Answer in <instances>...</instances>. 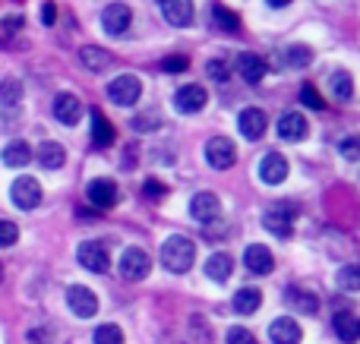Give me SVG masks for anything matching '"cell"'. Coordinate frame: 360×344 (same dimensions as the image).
Returning <instances> with one entry per match:
<instances>
[{
    "label": "cell",
    "instance_id": "1",
    "mask_svg": "<svg viewBox=\"0 0 360 344\" xmlns=\"http://www.w3.org/2000/svg\"><path fill=\"white\" fill-rule=\"evenodd\" d=\"M162 263L168 272H174V275H184V272L193 269V263H196V244H193L190 237H168L162 244Z\"/></svg>",
    "mask_w": 360,
    "mask_h": 344
},
{
    "label": "cell",
    "instance_id": "2",
    "mask_svg": "<svg viewBox=\"0 0 360 344\" xmlns=\"http://www.w3.org/2000/svg\"><path fill=\"white\" fill-rule=\"evenodd\" d=\"M10 199L16 209L32 212V209H38V202H41V183H38L35 177H16L10 187Z\"/></svg>",
    "mask_w": 360,
    "mask_h": 344
},
{
    "label": "cell",
    "instance_id": "3",
    "mask_svg": "<svg viewBox=\"0 0 360 344\" xmlns=\"http://www.w3.org/2000/svg\"><path fill=\"white\" fill-rule=\"evenodd\" d=\"M205 161H209L215 171H228V168H234V161H237V149H234V143H231L228 136H212L209 143H205Z\"/></svg>",
    "mask_w": 360,
    "mask_h": 344
},
{
    "label": "cell",
    "instance_id": "4",
    "mask_svg": "<svg viewBox=\"0 0 360 344\" xmlns=\"http://www.w3.org/2000/svg\"><path fill=\"white\" fill-rule=\"evenodd\" d=\"M108 95H111V101L130 107V105H136L139 95H143V79L133 76V73H124V76H117V79L108 86Z\"/></svg>",
    "mask_w": 360,
    "mask_h": 344
},
{
    "label": "cell",
    "instance_id": "5",
    "mask_svg": "<svg viewBox=\"0 0 360 344\" xmlns=\"http://www.w3.org/2000/svg\"><path fill=\"white\" fill-rule=\"evenodd\" d=\"M149 269H152V259L146 256V250L127 246L124 256H120V275H124L127 282H143V278L149 275Z\"/></svg>",
    "mask_w": 360,
    "mask_h": 344
},
{
    "label": "cell",
    "instance_id": "6",
    "mask_svg": "<svg viewBox=\"0 0 360 344\" xmlns=\"http://www.w3.org/2000/svg\"><path fill=\"white\" fill-rule=\"evenodd\" d=\"M76 256H79V263L86 265L89 272H108V269H111V256H108V246L98 244V240H86V244H79Z\"/></svg>",
    "mask_w": 360,
    "mask_h": 344
},
{
    "label": "cell",
    "instance_id": "7",
    "mask_svg": "<svg viewBox=\"0 0 360 344\" xmlns=\"http://www.w3.org/2000/svg\"><path fill=\"white\" fill-rule=\"evenodd\" d=\"M262 225H266V231L275 234V237H291V231H294V209L291 206H272L266 215H262Z\"/></svg>",
    "mask_w": 360,
    "mask_h": 344
},
{
    "label": "cell",
    "instance_id": "8",
    "mask_svg": "<svg viewBox=\"0 0 360 344\" xmlns=\"http://www.w3.org/2000/svg\"><path fill=\"white\" fill-rule=\"evenodd\" d=\"M307 133H310V124L300 111H285L278 117V136L288 139V143H304Z\"/></svg>",
    "mask_w": 360,
    "mask_h": 344
},
{
    "label": "cell",
    "instance_id": "9",
    "mask_svg": "<svg viewBox=\"0 0 360 344\" xmlns=\"http://www.w3.org/2000/svg\"><path fill=\"white\" fill-rule=\"evenodd\" d=\"M67 303L79 319H89V316L98 313V297H95L89 288H82V284H73V288L67 291Z\"/></svg>",
    "mask_w": 360,
    "mask_h": 344
},
{
    "label": "cell",
    "instance_id": "10",
    "mask_svg": "<svg viewBox=\"0 0 360 344\" xmlns=\"http://www.w3.org/2000/svg\"><path fill=\"white\" fill-rule=\"evenodd\" d=\"M259 177H262V183H269V187H278V183H285V177H288V158L281 155V152H269V155H262Z\"/></svg>",
    "mask_w": 360,
    "mask_h": 344
},
{
    "label": "cell",
    "instance_id": "11",
    "mask_svg": "<svg viewBox=\"0 0 360 344\" xmlns=\"http://www.w3.org/2000/svg\"><path fill=\"white\" fill-rule=\"evenodd\" d=\"M130 19H133V13L127 4H111L101 13V25H105L108 35H124V32L130 29Z\"/></svg>",
    "mask_w": 360,
    "mask_h": 344
},
{
    "label": "cell",
    "instance_id": "12",
    "mask_svg": "<svg viewBox=\"0 0 360 344\" xmlns=\"http://www.w3.org/2000/svg\"><path fill=\"white\" fill-rule=\"evenodd\" d=\"M205 101H209V95H205L202 86H184L174 95V107L180 114H199L205 107Z\"/></svg>",
    "mask_w": 360,
    "mask_h": 344
},
{
    "label": "cell",
    "instance_id": "13",
    "mask_svg": "<svg viewBox=\"0 0 360 344\" xmlns=\"http://www.w3.org/2000/svg\"><path fill=\"white\" fill-rule=\"evenodd\" d=\"M237 126H240V133L247 139H262L266 136V126H269V117L262 107H247V111H240V120H237Z\"/></svg>",
    "mask_w": 360,
    "mask_h": 344
},
{
    "label": "cell",
    "instance_id": "14",
    "mask_svg": "<svg viewBox=\"0 0 360 344\" xmlns=\"http://www.w3.org/2000/svg\"><path fill=\"white\" fill-rule=\"evenodd\" d=\"M234 70L240 73L243 82H259L266 76V60L259 54H253V51H243V54L234 57Z\"/></svg>",
    "mask_w": 360,
    "mask_h": 344
},
{
    "label": "cell",
    "instance_id": "15",
    "mask_svg": "<svg viewBox=\"0 0 360 344\" xmlns=\"http://www.w3.org/2000/svg\"><path fill=\"white\" fill-rule=\"evenodd\" d=\"M190 215L196 221H202V225H209V221H215L221 215V202H218L215 193H196L190 202Z\"/></svg>",
    "mask_w": 360,
    "mask_h": 344
},
{
    "label": "cell",
    "instance_id": "16",
    "mask_svg": "<svg viewBox=\"0 0 360 344\" xmlns=\"http://www.w3.org/2000/svg\"><path fill=\"white\" fill-rule=\"evenodd\" d=\"M54 117L60 120V124H67V126L79 124L82 120V101L76 98V95H70V92H60L54 98Z\"/></svg>",
    "mask_w": 360,
    "mask_h": 344
},
{
    "label": "cell",
    "instance_id": "17",
    "mask_svg": "<svg viewBox=\"0 0 360 344\" xmlns=\"http://www.w3.org/2000/svg\"><path fill=\"white\" fill-rule=\"evenodd\" d=\"M162 16L168 19L171 25H177V29H184V25L193 22V16H196V10H193V0H162Z\"/></svg>",
    "mask_w": 360,
    "mask_h": 344
},
{
    "label": "cell",
    "instance_id": "18",
    "mask_svg": "<svg viewBox=\"0 0 360 344\" xmlns=\"http://www.w3.org/2000/svg\"><path fill=\"white\" fill-rule=\"evenodd\" d=\"M243 263H247V269L253 272V275H269V272L275 269L272 250H266L262 244H250L247 253H243Z\"/></svg>",
    "mask_w": 360,
    "mask_h": 344
},
{
    "label": "cell",
    "instance_id": "19",
    "mask_svg": "<svg viewBox=\"0 0 360 344\" xmlns=\"http://www.w3.org/2000/svg\"><path fill=\"white\" fill-rule=\"evenodd\" d=\"M86 193H89V202H92L95 209H111L114 202H117V187H114V180H108V177L92 180Z\"/></svg>",
    "mask_w": 360,
    "mask_h": 344
},
{
    "label": "cell",
    "instance_id": "20",
    "mask_svg": "<svg viewBox=\"0 0 360 344\" xmlns=\"http://www.w3.org/2000/svg\"><path fill=\"white\" fill-rule=\"evenodd\" d=\"M269 338H272V344H300L304 332H300V326L291 316H281V319H275L269 326Z\"/></svg>",
    "mask_w": 360,
    "mask_h": 344
},
{
    "label": "cell",
    "instance_id": "21",
    "mask_svg": "<svg viewBox=\"0 0 360 344\" xmlns=\"http://www.w3.org/2000/svg\"><path fill=\"white\" fill-rule=\"evenodd\" d=\"M332 326H335L338 338L345 344H354L360 338V319L354 313H348V310H342V313H335V319H332Z\"/></svg>",
    "mask_w": 360,
    "mask_h": 344
},
{
    "label": "cell",
    "instance_id": "22",
    "mask_svg": "<svg viewBox=\"0 0 360 344\" xmlns=\"http://www.w3.org/2000/svg\"><path fill=\"white\" fill-rule=\"evenodd\" d=\"M231 272H234V259H231L228 253H212L209 263H205V275H209L212 282H228Z\"/></svg>",
    "mask_w": 360,
    "mask_h": 344
},
{
    "label": "cell",
    "instance_id": "23",
    "mask_svg": "<svg viewBox=\"0 0 360 344\" xmlns=\"http://www.w3.org/2000/svg\"><path fill=\"white\" fill-rule=\"evenodd\" d=\"M63 161H67V152H63L60 143H41L38 145V164L48 171H57L63 168Z\"/></svg>",
    "mask_w": 360,
    "mask_h": 344
},
{
    "label": "cell",
    "instance_id": "24",
    "mask_svg": "<svg viewBox=\"0 0 360 344\" xmlns=\"http://www.w3.org/2000/svg\"><path fill=\"white\" fill-rule=\"evenodd\" d=\"M79 60L86 70H92V73H101V70L111 67V54H108L105 48H95V44H86V48L79 51Z\"/></svg>",
    "mask_w": 360,
    "mask_h": 344
},
{
    "label": "cell",
    "instance_id": "25",
    "mask_svg": "<svg viewBox=\"0 0 360 344\" xmlns=\"http://www.w3.org/2000/svg\"><path fill=\"white\" fill-rule=\"evenodd\" d=\"M29 161H32L29 143H22V139H13V143H6L4 164H10V168H22V164H29Z\"/></svg>",
    "mask_w": 360,
    "mask_h": 344
},
{
    "label": "cell",
    "instance_id": "26",
    "mask_svg": "<svg viewBox=\"0 0 360 344\" xmlns=\"http://www.w3.org/2000/svg\"><path fill=\"white\" fill-rule=\"evenodd\" d=\"M212 22H215L218 32H228V35L240 32V16H237V13H231L228 6H221V4L212 6Z\"/></svg>",
    "mask_w": 360,
    "mask_h": 344
},
{
    "label": "cell",
    "instance_id": "27",
    "mask_svg": "<svg viewBox=\"0 0 360 344\" xmlns=\"http://www.w3.org/2000/svg\"><path fill=\"white\" fill-rule=\"evenodd\" d=\"M92 139H95V145H98V149L114 145V126L108 124L101 111H92Z\"/></svg>",
    "mask_w": 360,
    "mask_h": 344
},
{
    "label": "cell",
    "instance_id": "28",
    "mask_svg": "<svg viewBox=\"0 0 360 344\" xmlns=\"http://www.w3.org/2000/svg\"><path fill=\"white\" fill-rule=\"evenodd\" d=\"M285 300L291 303V310H300V313H316V310H319L316 297L307 294V291H300V288H288L285 291Z\"/></svg>",
    "mask_w": 360,
    "mask_h": 344
},
{
    "label": "cell",
    "instance_id": "29",
    "mask_svg": "<svg viewBox=\"0 0 360 344\" xmlns=\"http://www.w3.org/2000/svg\"><path fill=\"white\" fill-rule=\"evenodd\" d=\"M259 303H262V294L256 288H240L234 294V310H237V313H243V316L256 313V310H259Z\"/></svg>",
    "mask_w": 360,
    "mask_h": 344
},
{
    "label": "cell",
    "instance_id": "30",
    "mask_svg": "<svg viewBox=\"0 0 360 344\" xmlns=\"http://www.w3.org/2000/svg\"><path fill=\"white\" fill-rule=\"evenodd\" d=\"M329 86H332V92H335L338 101H348L351 95H354V79H351L348 70H335L332 79H329Z\"/></svg>",
    "mask_w": 360,
    "mask_h": 344
},
{
    "label": "cell",
    "instance_id": "31",
    "mask_svg": "<svg viewBox=\"0 0 360 344\" xmlns=\"http://www.w3.org/2000/svg\"><path fill=\"white\" fill-rule=\"evenodd\" d=\"M285 60H288V67H294V70H304V67H310V60H313V51L307 48V44H291V48L285 51Z\"/></svg>",
    "mask_w": 360,
    "mask_h": 344
},
{
    "label": "cell",
    "instance_id": "32",
    "mask_svg": "<svg viewBox=\"0 0 360 344\" xmlns=\"http://www.w3.org/2000/svg\"><path fill=\"white\" fill-rule=\"evenodd\" d=\"M19 98H22V82L19 79H4L0 82V105L16 107Z\"/></svg>",
    "mask_w": 360,
    "mask_h": 344
},
{
    "label": "cell",
    "instance_id": "33",
    "mask_svg": "<svg viewBox=\"0 0 360 344\" xmlns=\"http://www.w3.org/2000/svg\"><path fill=\"white\" fill-rule=\"evenodd\" d=\"M338 288L357 294L360 291V265H345V269L338 272Z\"/></svg>",
    "mask_w": 360,
    "mask_h": 344
},
{
    "label": "cell",
    "instance_id": "34",
    "mask_svg": "<svg viewBox=\"0 0 360 344\" xmlns=\"http://www.w3.org/2000/svg\"><path fill=\"white\" fill-rule=\"evenodd\" d=\"M95 344H124V332H120L114 322L95 329Z\"/></svg>",
    "mask_w": 360,
    "mask_h": 344
},
{
    "label": "cell",
    "instance_id": "35",
    "mask_svg": "<svg viewBox=\"0 0 360 344\" xmlns=\"http://www.w3.org/2000/svg\"><path fill=\"white\" fill-rule=\"evenodd\" d=\"M338 152H342V158H348V161H360V133L345 136L342 143H338Z\"/></svg>",
    "mask_w": 360,
    "mask_h": 344
},
{
    "label": "cell",
    "instance_id": "36",
    "mask_svg": "<svg viewBox=\"0 0 360 344\" xmlns=\"http://www.w3.org/2000/svg\"><path fill=\"white\" fill-rule=\"evenodd\" d=\"M300 101H304L307 107H313V111H323V107H326L323 95H319L313 86H304V88H300Z\"/></svg>",
    "mask_w": 360,
    "mask_h": 344
},
{
    "label": "cell",
    "instance_id": "37",
    "mask_svg": "<svg viewBox=\"0 0 360 344\" xmlns=\"http://www.w3.org/2000/svg\"><path fill=\"white\" fill-rule=\"evenodd\" d=\"M19 240V227L13 221H0V246H13Z\"/></svg>",
    "mask_w": 360,
    "mask_h": 344
},
{
    "label": "cell",
    "instance_id": "38",
    "mask_svg": "<svg viewBox=\"0 0 360 344\" xmlns=\"http://www.w3.org/2000/svg\"><path fill=\"white\" fill-rule=\"evenodd\" d=\"M205 73H209L215 82H224V79H228V73H231V70H228V63H224L221 57H215V60H209V67H205Z\"/></svg>",
    "mask_w": 360,
    "mask_h": 344
},
{
    "label": "cell",
    "instance_id": "39",
    "mask_svg": "<svg viewBox=\"0 0 360 344\" xmlns=\"http://www.w3.org/2000/svg\"><path fill=\"white\" fill-rule=\"evenodd\" d=\"M186 67H190V57H180V54L165 57V60H162V70H165V73H184Z\"/></svg>",
    "mask_w": 360,
    "mask_h": 344
},
{
    "label": "cell",
    "instance_id": "40",
    "mask_svg": "<svg viewBox=\"0 0 360 344\" xmlns=\"http://www.w3.org/2000/svg\"><path fill=\"white\" fill-rule=\"evenodd\" d=\"M228 344H256V338H253V332H250V329L234 326L228 332Z\"/></svg>",
    "mask_w": 360,
    "mask_h": 344
},
{
    "label": "cell",
    "instance_id": "41",
    "mask_svg": "<svg viewBox=\"0 0 360 344\" xmlns=\"http://www.w3.org/2000/svg\"><path fill=\"white\" fill-rule=\"evenodd\" d=\"M54 19H57V4H54V0H44V4H41V22L44 25H54Z\"/></svg>",
    "mask_w": 360,
    "mask_h": 344
},
{
    "label": "cell",
    "instance_id": "42",
    "mask_svg": "<svg viewBox=\"0 0 360 344\" xmlns=\"http://www.w3.org/2000/svg\"><path fill=\"white\" fill-rule=\"evenodd\" d=\"M146 193H149L152 199H158V196H165V183L152 177V180H146Z\"/></svg>",
    "mask_w": 360,
    "mask_h": 344
},
{
    "label": "cell",
    "instance_id": "43",
    "mask_svg": "<svg viewBox=\"0 0 360 344\" xmlns=\"http://www.w3.org/2000/svg\"><path fill=\"white\" fill-rule=\"evenodd\" d=\"M22 25H25L22 16H6L4 22H0V29H4V32H16V29H22Z\"/></svg>",
    "mask_w": 360,
    "mask_h": 344
},
{
    "label": "cell",
    "instance_id": "44",
    "mask_svg": "<svg viewBox=\"0 0 360 344\" xmlns=\"http://www.w3.org/2000/svg\"><path fill=\"white\" fill-rule=\"evenodd\" d=\"M29 341H32V344H51L48 329H32V332H29Z\"/></svg>",
    "mask_w": 360,
    "mask_h": 344
},
{
    "label": "cell",
    "instance_id": "45",
    "mask_svg": "<svg viewBox=\"0 0 360 344\" xmlns=\"http://www.w3.org/2000/svg\"><path fill=\"white\" fill-rule=\"evenodd\" d=\"M291 0H269V6H288Z\"/></svg>",
    "mask_w": 360,
    "mask_h": 344
},
{
    "label": "cell",
    "instance_id": "46",
    "mask_svg": "<svg viewBox=\"0 0 360 344\" xmlns=\"http://www.w3.org/2000/svg\"><path fill=\"white\" fill-rule=\"evenodd\" d=\"M0 275H4V269H0Z\"/></svg>",
    "mask_w": 360,
    "mask_h": 344
}]
</instances>
